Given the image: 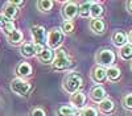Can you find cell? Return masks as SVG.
Segmentation results:
<instances>
[{
  "label": "cell",
  "instance_id": "25",
  "mask_svg": "<svg viewBox=\"0 0 132 116\" xmlns=\"http://www.w3.org/2000/svg\"><path fill=\"white\" fill-rule=\"evenodd\" d=\"M81 116H96V111L94 108H91V107H87V108L82 110Z\"/></svg>",
  "mask_w": 132,
  "mask_h": 116
},
{
  "label": "cell",
  "instance_id": "10",
  "mask_svg": "<svg viewBox=\"0 0 132 116\" xmlns=\"http://www.w3.org/2000/svg\"><path fill=\"white\" fill-rule=\"evenodd\" d=\"M91 99L94 102H102L103 99H106V91L103 87H94L91 91Z\"/></svg>",
  "mask_w": 132,
  "mask_h": 116
},
{
  "label": "cell",
  "instance_id": "6",
  "mask_svg": "<svg viewBox=\"0 0 132 116\" xmlns=\"http://www.w3.org/2000/svg\"><path fill=\"white\" fill-rule=\"evenodd\" d=\"M77 13H78V7H77L74 3H68L63 9H62V15L65 19H68V20H71L77 16Z\"/></svg>",
  "mask_w": 132,
  "mask_h": 116
},
{
  "label": "cell",
  "instance_id": "20",
  "mask_svg": "<svg viewBox=\"0 0 132 116\" xmlns=\"http://www.w3.org/2000/svg\"><path fill=\"white\" fill-rule=\"evenodd\" d=\"M103 12V8L101 4H96V3H93L91 4V8H90V15L94 17V19H98L99 16L102 15Z\"/></svg>",
  "mask_w": 132,
  "mask_h": 116
},
{
  "label": "cell",
  "instance_id": "11",
  "mask_svg": "<svg viewBox=\"0 0 132 116\" xmlns=\"http://www.w3.org/2000/svg\"><path fill=\"white\" fill-rule=\"evenodd\" d=\"M8 41L11 42V44H20L21 41H23V33H21L20 30L15 29L12 33H9L8 34Z\"/></svg>",
  "mask_w": 132,
  "mask_h": 116
},
{
  "label": "cell",
  "instance_id": "3",
  "mask_svg": "<svg viewBox=\"0 0 132 116\" xmlns=\"http://www.w3.org/2000/svg\"><path fill=\"white\" fill-rule=\"evenodd\" d=\"M69 65H70V61H69L68 56H66L65 50H58L57 54H56V58L53 59V66H54V69L63 70V69L68 67Z\"/></svg>",
  "mask_w": 132,
  "mask_h": 116
},
{
  "label": "cell",
  "instance_id": "23",
  "mask_svg": "<svg viewBox=\"0 0 132 116\" xmlns=\"http://www.w3.org/2000/svg\"><path fill=\"white\" fill-rule=\"evenodd\" d=\"M120 56L124 59H128L132 57V45L126 44L124 46H122V51H120Z\"/></svg>",
  "mask_w": 132,
  "mask_h": 116
},
{
  "label": "cell",
  "instance_id": "16",
  "mask_svg": "<svg viewBox=\"0 0 132 116\" xmlns=\"http://www.w3.org/2000/svg\"><path fill=\"white\" fill-rule=\"evenodd\" d=\"M21 54H23L24 57H32V56H35L33 44H30V42H25V44H23V46H21Z\"/></svg>",
  "mask_w": 132,
  "mask_h": 116
},
{
  "label": "cell",
  "instance_id": "1",
  "mask_svg": "<svg viewBox=\"0 0 132 116\" xmlns=\"http://www.w3.org/2000/svg\"><path fill=\"white\" fill-rule=\"evenodd\" d=\"M82 86V78L79 74H77V73H71L69 74L68 77L65 78V82H63V87L65 90L68 91V92H77L79 90V87Z\"/></svg>",
  "mask_w": 132,
  "mask_h": 116
},
{
  "label": "cell",
  "instance_id": "24",
  "mask_svg": "<svg viewBox=\"0 0 132 116\" xmlns=\"http://www.w3.org/2000/svg\"><path fill=\"white\" fill-rule=\"evenodd\" d=\"M37 5L41 11H50L53 7V2H50V0H41V2L37 3Z\"/></svg>",
  "mask_w": 132,
  "mask_h": 116
},
{
  "label": "cell",
  "instance_id": "14",
  "mask_svg": "<svg viewBox=\"0 0 132 116\" xmlns=\"http://www.w3.org/2000/svg\"><path fill=\"white\" fill-rule=\"evenodd\" d=\"M114 44L116 46H124L127 44V37L124 33H122V32H116V33L114 34Z\"/></svg>",
  "mask_w": 132,
  "mask_h": 116
},
{
  "label": "cell",
  "instance_id": "15",
  "mask_svg": "<svg viewBox=\"0 0 132 116\" xmlns=\"http://www.w3.org/2000/svg\"><path fill=\"white\" fill-rule=\"evenodd\" d=\"M106 78V70L103 67H95L93 73V79L95 82H102Z\"/></svg>",
  "mask_w": 132,
  "mask_h": 116
},
{
  "label": "cell",
  "instance_id": "17",
  "mask_svg": "<svg viewBox=\"0 0 132 116\" xmlns=\"http://www.w3.org/2000/svg\"><path fill=\"white\" fill-rule=\"evenodd\" d=\"M106 77H108V79L111 81H116L120 77V70L118 67H108L106 70Z\"/></svg>",
  "mask_w": 132,
  "mask_h": 116
},
{
  "label": "cell",
  "instance_id": "26",
  "mask_svg": "<svg viewBox=\"0 0 132 116\" xmlns=\"http://www.w3.org/2000/svg\"><path fill=\"white\" fill-rule=\"evenodd\" d=\"M74 29V25L71 21H65V23H62V30L66 32V33H70V32Z\"/></svg>",
  "mask_w": 132,
  "mask_h": 116
},
{
  "label": "cell",
  "instance_id": "7",
  "mask_svg": "<svg viewBox=\"0 0 132 116\" xmlns=\"http://www.w3.org/2000/svg\"><path fill=\"white\" fill-rule=\"evenodd\" d=\"M32 36L35 38L36 44H42L44 41H45V29L40 25H35L32 26Z\"/></svg>",
  "mask_w": 132,
  "mask_h": 116
},
{
  "label": "cell",
  "instance_id": "28",
  "mask_svg": "<svg viewBox=\"0 0 132 116\" xmlns=\"http://www.w3.org/2000/svg\"><path fill=\"white\" fill-rule=\"evenodd\" d=\"M124 104L127 108H132V95H127V96L124 98Z\"/></svg>",
  "mask_w": 132,
  "mask_h": 116
},
{
  "label": "cell",
  "instance_id": "5",
  "mask_svg": "<svg viewBox=\"0 0 132 116\" xmlns=\"http://www.w3.org/2000/svg\"><path fill=\"white\" fill-rule=\"evenodd\" d=\"M115 59V54L114 51H111L110 49H103L99 51V54L96 57V61L98 63H101L102 66H110L112 65V62Z\"/></svg>",
  "mask_w": 132,
  "mask_h": 116
},
{
  "label": "cell",
  "instance_id": "12",
  "mask_svg": "<svg viewBox=\"0 0 132 116\" xmlns=\"http://www.w3.org/2000/svg\"><path fill=\"white\" fill-rule=\"evenodd\" d=\"M32 73V67L29 63L24 62V63H20V65L17 66V74L20 77H27V75H30Z\"/></svg>",
  "mask_w": 132,
  "mask_h": 116
},
{
  "label": "cell",
  "instance_id": "13",
  "mask_svg": "<svg viewBox=\"0 0 132 116\" xmlns=\"http://www.w3.org/2000/svg\"><path fill=\"white\" fill-rule=\"evenodd\" d=\"M99 108H101L102 112H106V113L111 112L114 110V102L111 99H103L101 104H99Z\"/></svg>",
  "mask_w": 132,
  "mask_h": 116
},
{
  "label": "cell",
  "instance_id": "2",
  "mask_svg": "<svg viewBox=\"0 0 132 116\" xmlns=\"http://www.w3.org/2000/svg\"><path fill=\"white\" fill-rule=\"evenodd\" d=\"M11 88H12L13 92L19 95H27L30 90V83H28L27 81L21 79V78H15L11 82Z\"/></svg>",
  "mask_w": 132,
  "mask_h": 116
},
{
  "label": "cell",
  "instance_id": "21",
  "mask_svg": "<svg viewBox=\"0 0 132 116\" xmlns=\"http://www.w3.org/2000/svg\"><path fill=\"white\" fill-rule=\"evenodd\" d=\"M75 111L77 110L74 107H70V105H63V107H61L58 110V113H60V116H74Z\"/></svg>",
  "mask_w": 132,
  "mask_h": 116
},
{
  "label": "cell",
  "instance_id": "22",
  "mask_svg": "<svg viewBox=\"0 0 132 116\" xmlns=\"http://www.w3.org/2000/svg\"><path fill=\"white\" fill-rule=\"evenodd\" d=\"M91 2H87V3H83L79 8H78V11H79V15L82 16V17H87L90 15V8H91Z\"/></svg>",
  "mask_w": 132,
  "mask_h": 116
},
{
  "label": "cell",
  "instance_id": "19",
  "mask_svg": "<svg viewBox=\"0 0 132 116\" xmlns=\"http://www.w3.org/2000/svg\"><path fill=\"white\" fill-rule=\"evenodd\" d=\"M38 58H40V61L41 62H44V63H49V62H52V59H53V51L50 50V49H45L41 54L38 56Z\"/></svg>",
  "mask_w": 132,
  "mask_h": 116
},
{
  "label": "cell",
  "instance_id": "27",
  "mask_svg": "<svg viewBox=\"0 0 132 116\" xmlns=\"http://www.w3.org/2000/svg\"><path fill=\"white\" fill-rule=\"evenodd\" d=\"M33 50H35V54L40 56L41 53L45 50V48H44V44H35L33 45Z\"/></svg>",
  "mask_w": 132,
  "mask_h": 116
},
{
  "label": "cell",
  "instance_id": "4",
  "mask_svg": "<svg viewBox=\"0 0 132 116\" xmlns=\"http://www.w3.org/2000/svg\"><path fill=\"white\" fill-rule=\"evenodd\" d=\"M63 40V34L60 29H53L50 30V33L48 36V45L50 49H57Z\"/></svg>",
  "mask_w": 132,
  "mask_h": 116
},
{
  "label": "cell",
  "instance_id": "29",
  "mask_svg": "<svg viewBox=\"0 0 132 116\" xmlns=\"http://www.w3.org/2000/svg\"><path fill=\"white\" fill-rule=\"evenodd\" d=\"M30 116H45V112H44L41 108H36L32 111V115Z\"/></svg>",
  "mask_w": 132,
  "mask_h": 116
},
{
  "label": "cell",
  "instance_id": "31",
  "mask_svg": "<svg viewBox=\"0 0 132 116\" xmlns=\"http://www.w3.org/2000/svg\"><path fill=\"white\" fill-rule=\"evenodd\" d=\"M128 9L132 12V2H129V3H128Z\"/></svg>",
  "mask_w": 132,
  "mask_h": 116
},
{
  "label": "cell",
  "instance_id": "8",
  "mask_svg": "<svg viewBox=\"0 0 132 116\" xmlns=\"http://www.w3.org/2000/svg\"><path fill=\"white\" fill-rule=\"evenodd\" d=\"M85 95L82 94V92H74L73 95H71V103H73V105H74V108L75 110H78V108H82L83 107V104H85Z\"/></svg>",
  "mask_w": 132,
  "mask_h": 116
},
{
  "label": "cell",
  "instance_id": "9",
  "mask_svg": "<svg viewBox=\"0 0 132 116\" xmlns=\"http://www.w3.org/2000/svg\"><path fill=\"white\" fill-rule=\"evenodd\" d=\"M16 13H17V8L12 4V2L7 3L5 7H4V11H3V16L12 21V19L16 16Z\"/></svg>",
  "mask_w": 132,
  "mask_h": 116
},
{
  "label": "cell",
  "instance_id": "30",
  "mask_svg": "<svg viewBox=\"0 0 132 116\" xmlns=\"http://www.w3.org/2000/svg\"><path fill=\"white\" fill-rule=\"evenodd\" d=\"M128 40H129V41L132 42V30H131L129 33H128Z\"/></svg>",
  "mask_w": 132,
  "mask_h": 116
},
{
  "label": "cell",
  "instance_id": "18",
  "mask_svg": "<svg viewBox=\"0 0 132 116\" xmlns=\"http://www.w3.org/2000/svg\"><path fill=\"white\" fill-rule=\"evenodd\" d=\"M91 29L94 32H96V33H102V32L104 30V23L99 19H94L91 21Z\"/></svg>",
  "mask_w": 132,
  "mask_h": 116
}]
</instances>
